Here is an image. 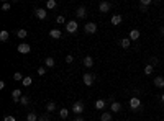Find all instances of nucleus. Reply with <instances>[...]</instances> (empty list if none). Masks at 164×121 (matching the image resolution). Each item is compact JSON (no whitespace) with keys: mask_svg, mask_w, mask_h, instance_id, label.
Returning a JSON list of instances; mask_svg holds the SVG:
<instances>
[{"mask_svg":"<svg viewBox=\"0 0 164 121\" xmlns=\"http://www.w3.org/2000/svg\"><path fill=\"white\" fill-rule=\"evenodd\" d=\"M77 28H79V25H77V21H76V20L67 21V23H66V31H67V33H71V35L77 33Z\"/></svg>","mask_w":164,"mask_h":121,"instance_id":"1","label":"nucleus"},{"mask_svg":"<svg viewBox=\"0 0 164 121\" xmlns=\"http://www.w3.org/2000/svg\"><path fill=\"white\" fill-rule=\"evenodd\" d=\"M130 108H131L133 111L141 110V100H139L138 97H133V98L130 100Z\"/></svg>","mask_w":164,"mask_h":121,"instance_id":"2","label":"nucleus"},{"mask_svg":"<svg viewBox=\"0 0 164 121\" xmlns=\"http://www.w3.org/2000/svg\"><path fill=\"white\" fill-rule=\"evenodd\" d=\"M82 80H84V85H87V87H90V85H94V82H95V75L94 74H84V77H82Z\"/></svg>","mask_w":164,"mask_h":121,"instance_id":"3","label":"nucleus"},{"mask_svg":"<svg viewBox=\"0 0 164 121\" xmlns=\"http://www.w3.org/2000/svg\"><path fill=\"white\" fill-rule=\"evenodd\" d=\"M84 108H85V106H84V103H82V101H76V103L72 105V111H74L77 116H81L82 113H84Z\"/></svg>","mask_w":164,"mask_h":121,"instance_id":"4","label":"nucleus"},{"mask_svg":"<svg viewBox=\"0 0 164 121\" xmlns=\"http://www.w3.org/2000/svg\"><path fill=\"white\" fill-rule=\"evenodd\" d=\"M84 31H85V33H87V35H94V33H95V31H97V25H95V23H94V21H89L87 25L84 26Z\"/></svg>","mask_w":164,"mask_h":121,"instance_id":"5","label":"nucleus"},{"mask_svg":"<svg viewBox=\"0 0 164 121\" xmlns=\"http://www.w3.org/2000/svg\"><path fill=\"white\" fill-rule=\"evenodd\" d=\"M21 97H23V93H21L20 88H15V90L12 92V100H13V103H20Z\"/></svg>","mask_w":164,"mask_h":121,"instance_id":"6","label":"nucleus"},{"mask_svg":"<svg viewBox=\"0 0 164 121\" xmlns=\"http://www.w3.org/2000/svg\"><path fill=\"white\" fill-rule=\"evenodd\" d=\"M18 52H21V54H28L31 51V46L30 44H26V43H21V44H18Z\"/></svg>","mask_w":164,"mask_h":121,"instance_id":"7","label":"nucleus"},{"mask_svg":"<svg viewBox=\"0 0 164 121\" xmlns=\"http://www.w3.org/2000/svg\"><path fill=\"white\" fill-rule=\"evenodd\" d=\"M110 8H112V3H110V2H102V3L98 5V10L102 12V13H107V12H110Z\"/></svg>","mask_w":164,"mask_h":121,"instance_id":"8","label":"nucleus"},{"mask_svg":"<svg viewBox=\"0 0 164 121\" xmlns=\"http://www.w3.org/2000/svg\"><path fill=\"white\" fill-rule=\"evenodd\" d=\"M35 15L40 18V20H44L46 18V15H48V12H46V8H36L35 10Z\"/></svg>","mask_w":164,"mask_h":121,"instance_id":"9","label":"nucleus"},{"mask_svg":"<svg viewBox=\"0 0 164 121\" xmlns=\"http://www.w3.org/2000/svg\"><path fill=\"white\" fill-rule=\"evenodd\" d=\"M154 87H158V88H164V77H161V75L154 77Z\"/></svg>","mask_w":164,"mask_h":121,"instance_id":"10","label":"nucleus"},{"mask_svg":"<svg viewBox=\"0 0 164 121\" xmlns=\"http://www.w3.org/2000/svg\"><path fill=\"white\" fill-rule=\"evenodd\" d=\"M85 15H87L85 7H79V8L76 10V16H77V18H85Z\"/></svg>","mask_w":164,"mask_h":121,"instance_id":"11","label":"nucleus"},{"mask_svg":"<svg viewBox=\"0 0 164 121\" xmlns=\"http://www.w3.org/2000/svg\"><path fill=\"white\" fill-rule=\"evenodd\" d=\"M62 33L59 30H51L49 31V38H53V39H61Z\"/></svg>","mask_w":164,"mask_h":121,"instance_id":"12","label":"nucleus"},{"mask_svg":"<svg viewBox=\"0 0 164 121\" xmlns=\"http://www.w3.org/2000/svg\"><path fill=\"white\" fill-rule=\"evenodd\" d=\"M110 110H112V113H118V111L122 110V105H120L118 101H112V105H110Z\"/></svg>","mask_w":164,"mask_h":121,"instance_id":"13","label":"nucleus"},{"mask_svg":"<svg viewBox=\"0 0 164 121\" xmlns=\"http://www.w3.org/2000/svg\"><path fill=\"white\" fill-rule=\"evenodd\" d=\"M139 36H141V35H139L138 30H131V31H130V36H128V38L131 41H136V39H139Z\"/></svg>","mask_w":164,"mask_h":121,"instance_id":"14","label":"nucleus"},{"mask_svg":"<svg viewBox=\"0 0 164 121\" xmlns=\"http://www.w3.org/2000/svg\"><path fill=\"white\" fill-rule=\"evenodd\" d=\"M122 20H123V16H122V15H113L110 21H112V25H113V26H117V25H120V23H122Z\"/></svg>","mask_w":164,"mask_h":121,"instance_id":"15","label":"nucleus"},{"mask_svg":"<svg viewBox=\"0 0 164 121\" xmlns=\"http://www.w3.org/2000/svg\"><path fill=\"white\" fill-rule=\"evenodd\" d=\"M84 66L87 67V69H90V67L94 66V59L90 56H85V57H84Z\"/></svg>","mask_w":164,"mask_h":121,"instance_id":"16","label":"nucleus"},{"mask_svg":"<svg viewBox=\"0 0 164 121\" xmlns=\"http://www.w3.org/2000/svg\"><path fill=\"white\" fill-rule=\"evenodd\" d=\"M120 44H122L123 49H128L130 46H131V39H130V38H123V39L120 41Z\"/></svg>","mask_w":164,"mask_h":121,"instance_id":"17","label":"nucleus"},{"mask_svg":"<svg viewBox=\"0 0 164 121\" xmlns=\"http://www.w3.org/2000/svg\"><path fill=\"white\" fill-rule=\"evenodd\" d=\"M56 7H57L56 0H48V2H46V10H54Z\"/></svg>","mask_w":164,"mask_h":121,"instance_id":"18","label":"nucleus"},{"mask_svg":"<svg viewBox=\"0 0 164 121\" xmlns=\"http://www.w3.org/2000/svg\"><path fill=\"white\" fill-rule=\"evenodd\" d=\"M8 38H10V35H8V31H0V41H2V43H7V41H8Z\"/></svg>","mask_w":164,"mask_h":121,"instance_id":"19","label":"nucleus"},{"mask_svg":"<svg viewBox=\"0 0 164 121\" xmlns=\"http://www.w3.org/2000/svg\"><path fill=\"white\" fill-rule=\"evenodd\" d=\"M20 105H23V106H28L30 105V97H26V95H23L20 98Z\"/></svg>","mask_w":164,"mask_h":121,"instance_id":"20","label":"nucleus"},{"mask_svg":"<svg viewBox=\"0 0 164 121\" xmlns=\"http://www.w3.org/2000/svg\"><path fill=\"white\" fill-rule=\"evenodd\" d=\"M54 110H56V103H54V101H49V103L46 105V111L48 113H53Z\"/></svg>","mask_w":164,"mask_h":121,"instance_id":"21","label":"nucleus"},{"mask_svg":"<svg viewBox=\"0 0 164 121\" xmlns=\"http://www.w3.org/2000/svg\"><path fill=\"white\" fill-rule=\"evenodd\" d=\"M44 66L49 67V69L54 67V59H53V57H46V59H44Z\"/></svg>","mask_w":164,"mask_h":121,"instance_id":"22","label":"nucleus"},{"mask_svg":"<svg viewBox=\"0 0 164 121\" xmlns=\"http://www.w3.org/2000/svg\"><path fill=\"white\" fill-rule=\"evenodd\" d=\"M59 116H61L62 120H66L67 116H69V110H67V108H61V110H59Z\"/></svg>","mask_w":164,"mask_h":121,"instance_id":"23","label":"nucleus"},{"mask_svg":"<svg viewBox=\"0 0 164 121\" xmlns=\"http://www.w3.org/2000/svg\"><path fill=\"white\" fill-rule=\"evenodd\" d=\"M16 36H18V38H21V39H23V38H26V36H28V31H26V30H23V28H21V30H18V31H16Z\"/></svg>","mask_w":164,"mask_h":121,"instance_id":"24","label":"nucleus"},{"mask_svg":"<svg viewBox=\"0 0 164 121\" xmlns=\"http://www.w3.org/2000/svg\"><path fill=\"white\" fill-rule=\"evenodd\" d=\"M95 108L97 110H103L105 108V100H97L95 101Z\"/></svg>","mask_w":164,"mask_h":121,"instance_id":"25","label":"nucleus"},{"mask_svg":"<svg viewBox=\"0 0 164 121\" xmlns=\"http://www.w3.org/2000/svg\"><path fill=\"white\" fill-rule=\"evenodd\" d=\"M40 116H36V113H28L26 115V121H38Z\"/></svg>","mask_w":164,"mask_h":121,"instance_id":"26","label":"nucleus"},{"mask_svg":"<svg viewBox=\"0 0 164 121\" xmlns=\"http://www.w3.org/2000/svg\"><path fill=\"white\" fill-rule=\"evenodd\" d=\"M100 121H112V113H102Z\"/></svg>","mask_w":164,"mask_h":121,"instance_id":"27","label":"nucleus"},{"mask_svg":"<svg viewBox=\"0 0 164 121\" xmlns=\"http://www.w3.org/2000/svg\"><path fill=\"white\" fill-rule=\"evenodd\" d=\"M153 71H154V67L151 66V64H148V66L144 67V74H146V75H151V74H153Z\"/></svg>","mask_w":164,"mask_h":121,"instance_id":"28","label":"nucleus"},{"mask_svg":"<svg viewBox=\"0 0 164 121\" xmlns=\"http://www.w3.org/2000/svg\"><path fill=\"white\" fill-rule=\"evenodd\" d=\"M13 79H15L16 82H23V79H25V77L21 75L20 72H15V74H13Z\"/></svg>","mask_w":164,"mask_h":121,"instance_id":"29","label":"nucleus"},{"mask_svg":"<svg viewBox=\"0 0 164 121\" xmlns=\"http://www.w3.org/2000/svg\"><path fill=\"white\" fill-rule=\"evenodd\" d=\"M31 82H33V79H31V77H25V79H23V85H25V87H30Z\"/></svg>","mask_w":164,"mask_h":121,"instance_id":"30","label":"nucleus"},{"mask_svg":"<svg viewBox=\"0 0 164 121\" xmlns=\"http://www.w3.org/2000/svg\"><path fill=\"white\" fill-rule=\"evenodd\" d=\"M56 21H57V23H62V25H64V23H66V18H64V15H59V16L56 18Z\"/></svg>","mask_w":164,"mask_h":121,"instance_id":"31","label":"nucleus"},{"mask_svg":"<svg viewBox=\"0 0 164 121\" xmlns=\"http://www.w3.org/2000/svg\"><path fill=\"white\" fill-rule=\"evenodd\" d=\"M139 3H141V5H144V7H149L151 3H153V0H141Z\"/></svg>","mask_w":164,"mask_h":121,"instance_id":"32","label":"nucleus"},{"mask_svg":"<svg viewBox=\"0 0 164 121\" xmlns=\"http://www.w3.org/2000/svg\"><path fill=\"white\" fill-rule=\"evenodd\" d=\"M3 121H16V120H15V116L7 115V116H3Z\"/></svg>","mask_w":164,"mask_h":121,"instance_id":"33","label":"nucleus"},{"mask_svg":"<svg viewBox=\"0 0 164 121\" xmlns=\"http://www.w3.org/2000/svg\"><path fill=\"white\" fill-rule=\"evenodd\" d=\"M38 121H49V116L48 115H41L40 118H38Z\"/></svg>","mask_w":164,"mask_h":121,"instance_id":"34","label":"nucleus"},{"mask_svg":"<svg viewBox=\"0 0 164 121\" xmlns=\"http://www.w3.org/2000/svg\"><path fill=\"white\" fill-rule=\"evenodd\" d=\"M10 3H3V5H2V10H3V12H8V10H10Z\"/></svg>","mask_w":164,"mask_h":121,"instance_id":"35","label":"nucleus"},{"mask_svg":"<svg viewBox=\"0 0 164 121\" xmlns=\"http://www.w3.org/2000/svg\"><path fill=\"white\" fill-rule=\"evenodd\" d=\"M38 74H40V75H44V74H46V67H40V69H38Z\"/></svg>","mask_w":164,"mask_h":121,"instance_id":"36","label":"nucleus"},{"mask_svg":"<svg viewBox=\"0 0 164 121\" xmlns=\"http://www.w3.org/2000/svg\"><path fill=\"white\" fill-rule=\"evenodd\" d=\"M139 10L143 12V13H146V12H148V7H144V5H141V3H139Z\"/></svg>","mask_w":164,"mask_h":121,"instance_id":"37","label":"nucleus"},{"mask_svg":"<svg viewBox=\"0 0 164 121\" xmlns=\"http://www.w3.org/2000/svg\"><path fill=\"white\" fill-rule=\"evenodd\" d=\"M72 60H74V57H72V56H66V62H67V64H71Z\"/></svg>","mask_w":164,"mask_h":121,"instance_id":"38","label":"nucleus"},{"mask_svg":"<svg viewBox=\"0 0 164 121\" xmlns=\"http://www.w3.org/2000/svg\"><path fill=\"white\" fill-rule=\"evenodd\" d=\"M74 121H85L82 116H77V118H74Z\"/></svg>","mask_w":164,"mask_h":121,"instance_id":"39","label":"nucleus"},{"mask_svg":"<svg viewBox=\"0 0 164 121\" xmlns=\"http://www.w3.org/2000/svg\"><path fill=\"white\" fill-rule=\"evenodd\" d=\"M159 31H161V35H164V26H161V30Z\"/></svg>","mask_w":164,"mask_h":121,"instance_id":"40","label":"nucleus"},{"mask_svg":"<svg viewBox=\"0 0 164 121\" xmlns=\"http://www.w3.org/2000/svg\"><path fill=\"white\" fill-rule=\"evenodd\" d=\"M161 101H163V103H164V93H163V95H161Z\"/></svg>","mask_w":164,"mask_h":121,"instance_id":"41","label":"nucleus"},{"mask_svg":"<svg viewBox=\"0 0 164 121\" xmlns=\"http://www.w3.org/2000/svg\"><path fill=\"white\" fill-rule=\"evenodd\" d=\"M163 121H164V120H163Z\"/></svg>","mask_w":164,"mask_h":121,"instance_id":"42","label":"nucleus"}]
</instances>
